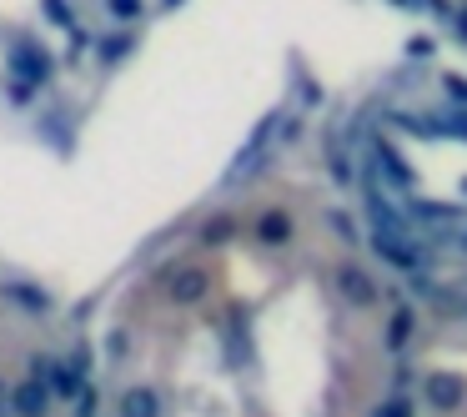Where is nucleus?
I'll use <instances>...</instances> for the list:
<instances>
[{
    "label": "nucleus",
    "mask_w": 467,
    "mask_h": 417,
    "mask_svg": "<svg viewBox=\"0 0 467 417\" xmlns=\"http://www.w3.org/2000/svg\"><path fill=\"white\" fill-rule=\"evenodd\" d=\"M422 392H427V402H432V407H442V412H452V407H462V392H467V382H462L457 372H427Z\"/></svg>",
    "instance_id": "nucleus-1"
},
{
    "label": "nucleus",
    "mask_w": 467,
    "mask_h": 417,
    "mask_svg": "<svg viewBox=\"0 0 467 417\" xmlns=\"http://www.w3.org/2000/svg\"><path fill=\"white\" fill-rule=\"evenodd\" d=\"M11 71L21 76V81H46V76H51V56H46L36 41H21L11 51Z\"/></svg>",
    "instance_id": "nucleus-2"
},
{
    "label": "nucleus",
    "mask_w": 467,
    "mask_h": 417,
    "mask_svg": "<svg viewBox=\"0 0 467 417\" xmlns=\"http://www.w3.org/2000/svg\"><path fill=\"white\" fill-rule=\"evenodd\" d=\"M11 407H16L21 417H46L51 392H46L41 382H16V387H11Z\"/></svg>",
    "instance_id": "nucleus-3"
},
{
    "label": "nucleus",
    "mask_w": 467,
    "mask_h": 417,
    "mask_svg": "<svg viewBox=\"0 0 467 417\" xmlns=\"http://www.w3.org/2000/svg\"><path fill=\"white\" fill-rule=\"evenodd\" d=\"M121 417H161V397L151 392V387H126L121 392Z\"/></svg>",
    "instance_id": "nucleus-4"
},
{
    "label": "nucleus",
    "mask_w": 467,
    "mask_h": 417,
    "mask_svg": "<svg viewBox=\"0 0 467 417\" xmlns=\"http://www.w3.org/2000/svg\"><path fill=\"white\" fill-rule=\"evenodd\" d=\"M337 282H342V292L352 297L357 307H372V302H377V287L367 282L362 266H342V272H337Z\"/></svg>",
    "instance_id": "nucleus-5"
},
{
    "label": "nucleus",
    "mask_w": 467,
    "mask_h": 417,
    "mask_svg": "<svg viewBox=\"0 0 467 417\" xmlns=\"http://www.w3.org/2000/svg\"><path fill=\"white\" fill-rule=\"evenodd\" d=\"M256 236H262L266 246H282V242H292V216H286V212H266L262 222H256Z\"/></svg>",
    "instance_id": "nucleus-6"
},
{
    "label": "nucleus",
    "mask_w": 467,
    "mask_h": 417,
    "mask_svg": "<svg viewBox=\"0 0 467 417\" xmlns=\"http://www.w3.org/2000/svg\"><path fill=\"white\" fill-rule=\"evenodd\" d=\"M202 292H206V272H202V266H186L182 276H171V297H176V302H196Z\"/></svg>",
    "instance_id": "nucleus-7"
},
{
    "label": "nucleus",
    "mask_w": 467,
    "mask_h": 417,
    "mask_svg": "<svg viewBox=\"0 0 467 417\" xmlns=\"http://www.w3.org/2000/svg\"><path fill=\"white\" fill-rule=\"evenodd\" d=\"M51 387H56V397H66V402H71V397H81V392H86V387H81V377H76L71 367H56Z\"/></svg>",
    "instance_id": "nucleus-8"
},
{
    "label": "nucleus",
    "mask_w": 467,
    "mask_h": 417,
    "mask_svg": "<svg viewBox=\"0 0 467 417\" xmlns=\"http://www.w3.org/2000/svg\"><path fill=\"white\" fill-rule=\"evenodd\" d=\"M226 236H232V216H212L202 226V242H226Z\"/></svg>",
    "instance_id": "nucleus-9"
},
{
    "label": "nucleus",
    "mask_w": 467,
    "mask_h": 417,
    "mask_svg": "<svg viewBox=\"0 0 467 417\" xmlns=\"http://www.w3.org/2000/svg\"><path fill=\"white\" fill-rule=\"evenodd\" d=\"M372 417H412V407H407V397H387Z\"/></svg>",
    "instance_id": "nucleus-10"
},
{
    "label": "nucleus",
    "mask_w": 467,
    "mask_h": 417,
    "mask_svg": "<svg viewBox=\"0 0 467 417\" xmlns=\"http://www.w3.org/2000/svg\"><path fill=\"white\" fill-rule=\"evenodd\" d=\"M327 222H332V226H337V236H347V242H357V226H352V222H347V216H342V212H332V216H327Z\"/></svg>",
    "instance_id": "nucleus-11"
},
{
    "label": "nucleus",
    "mask_w": 467,
    "mask_h": 417,
    "mask_svg": "<svg viewBox=\"0 0 467 417\" xmlns=\"http://www.w3.org/2000/svg\"><path fill=\"white\" fill-rule=\"evenodd\" d=\"M46 16H56V21H71V5H61V0H46Z\"/></svg>",
    "instance_id": "nucleus-12"
},
{
    "label": "nucleus",
    "mask_w": 467,
    "mask_h": 417,
    "mask_svg": "<svg viewBox=\"0 0 467 417\" xmlns=\"http://www.w3.org/2000/svg\"><path fill=\"white\" fill-rule=\"evenodd\" d=\"M407 327H412V312H397V317H392V337H402Z\"/></svg>",
    "instance_id": "nucleus-13"
},
{
    "label": "nucleus",
    "mask_w": 467,
    "mask_h": 417,
    "mask_svg": "<svg viewBox=\"0 0 467 417\" xmlns=\"http://www.w3.org/2000/svg\"><path fill=\"white\" fill-rule=\"evenodd\" d=\"M116 11H121V16H131V11H136V0H116Z\"/></svg>",
    "instance_id": "nucleus-14"
}]
</instances>
